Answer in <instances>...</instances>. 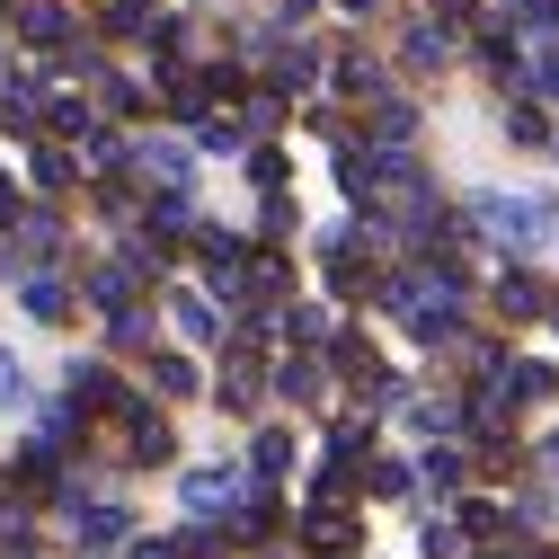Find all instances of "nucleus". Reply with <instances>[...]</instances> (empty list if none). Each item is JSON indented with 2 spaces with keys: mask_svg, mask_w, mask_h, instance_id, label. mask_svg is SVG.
Returning a JSON list of instances; mask_svg holds the SVG:
<instances>
[{
  "mask_svg": "<svg viewBox=\"0 0 559 559\" xmlns=\"http://www.w3.org/2000/svg\"><path fill=\"white\" fill-rule=\"evenodd\" d=\"M27 311H36V320H62V285H53V275H36V285H27Z\"/></svg>",
  "mask_w": 559,
  "mask_h": 559,
  "instance_id": "0eeeda50",
  "label": "nucleus"
},
{
  "mask_svg": "<svg viewBox=\"0 0 559 559\" xmlns=\"http://www.w3.org/2000/svg\"><path fill=\"white\" fill-rule=\"evenodd\" d=\"M169 320H178V329H187V337H214V311H204V302H195V294H178V302H169Z\"/></svg>",
  "mask_w": 559,
  "mask_h": 559,
  "instance_id": "39448f33",
  "label": "nucleus"
},
{
  "mask_svg": "<svg viewBox=\"0 0 559 559\" xmlns=\"http://www.w3.org/2000/svg\"><path fill=\"white\" fill-rule=\"evenodd\" d=\"M0 400H10V408H19V400H27V373H19V365H10V356H0Z\"/></svg>",
  "mask_w": 559,
  "mask_h": 559,
  "instance_id": "6e6552de",
  "label": "nucleus"
},
{
  "mask_svg": "<svg viewBox=\"0 0 559 559\" xmlns=\"http://www.w3.org/2000/svg\"><path fill=\"white\" fill-rule=\"evenodd\" d=\"M498 302L524 320V311H542V285H533V275H507V294H498Z\"/></svg>",
  "mask_w": 559,
  "mask_h": 559,
  "instance_id": "423d86ee",
  "label": "nucleus"
},
{
  "mask_svg": "<svg viewBox=\"0 0 559 559\" xmlns=\"http://www.w3.org/2000/svg\"><path fill=\"white\" fill-rule=\"evenodd\" d=\"M19 27H27V36H36V45H53V36H72V19H62V10H45V0H36V10H27V19H19Z\"/></svg>",
  "mask_w": 559,
  "mask_h": 559,
  "instance_id": "20e7f679",
  "label": "nucleus"
},
{
  "mask_svg": "<svg viewBox=\"0 0 559 559\" xmlns=\"http://www.w3.org/2000/svg\"><path fill=\"white\" fill-rule=\"evenodd\" d=\"M178 498H187L195 515H223V507L240 498V479H231V471H195V479H178Z\"/></svg>",
  "mask_w": 559,
  "mask_h": 559,
  "instance_id": "f03ea898",
  "label": "nucleus"
},
{
  "mask_svg": "<svg viewBox=\"0 0 559 559\" xmlns=\"http://www.w3.org/2000/svg\"><path fill=\"white\" fill-rule=\"evenodd\" d=\"M10 204H19V195H10V178H0V214H10Z\"/></svg>",
  "mask_w": 559,
  "mask_h": 559,
  "instance_id": "1a4fd4ad",
  "label": "nucleus"
},
{
  "mask_svg": "<svg viewBox=\"0 0 559 559\" xmlns=\"http://www.w3.org/2000/svg\"><path fill=\"white\" fill-rule=\"evenodd\" d=\"M133 275H143V266H98V275H90V294H98V302H124V294H133Z\"/></svg>",
  "mask_w": 559,
  "mask_h": 559,
  "instance_id": "7ed1b4c3",
  "label": "nucleus"
},
{
  "mask_svg": "<svg viewBox=\"0 0 559 559\" xmlns=\"http://www.w3.org/2000/svg\"><path fill=\"white\" fill-rule=\"evenodd\" d=\"M479 223L498 231V240H542V231H550V204H542V195H524V204H515V195H488Z\"/></svg>",
  "mask_w": 559,
  "mask_h": 559,
  "instance_id": "f257e3e1",
  "label": "nucleus"
}]
</instances>
